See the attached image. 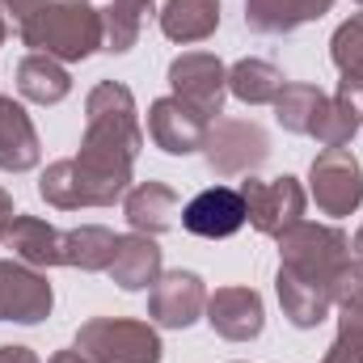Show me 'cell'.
Wrapping results in <instances>:
<instances>
[{"mask_svg": "<svg viewBox=\"0 0 363 363\" xmlns=\"http://www.w3.org/2000/svg\"><path fill=\"white\" fill-rule=\"evenodd\" d=\"M140 144H144V135H140V123H135L131 93L123 85H114V81L97 85L89 93V131H85L81 157L60 161L43 174V182H38L43 199L55 203V207L114 203L127 190L131 161H135Z\"/></svg>", "mask_w": 363, "mask_h": 363, "instance_id": "cell-1", "label": "cell"}, {"mask_svg": "<svg viewBox=\"0 0 363 363\" xmlns=\"http://www.w3.org/2000/svg\"><path fill=\"white\" fill-rule=\"evenodd\" d=\"M21 38H26V47H38L51 60L55 55L60 60H85L101 43V13L89 9L85 0L43 4L38 13H30L21 21Z\"/></svg>", "mask_w": 363, "mask_h": 363, "instance_id": "cell-2", "label": "cell"}, {"mask_svg": "<svg viewBox=\"0 0 363 363\" xmlns=\"http://www.w3.org/2000/svg\"><path fill=\"white\" fill-rule=\"evenodd\" d=\"M283 241V271L304 279V283H317L325 287L330 296L338 291L342 274L351 267V254H347V237L338 228H313V224H296L291 233L279 237Z\"/></svg>", "mask_w": 363, "mask_h": 363, "instance_id": "cell-3", "label": "cell"}, {"mask_svg": "<svg viewBox=\"0 0 363 363\" xmlns=\"http://www.w3.org/2000/svg\"><path fill=\"white\" fill-rule=\"evenodd\" d=\"M77 351H85L93 363H161V342L140 321H110L97 317L81 330Z\"/></svg>", "mask_w": 363, "mask_h": 363, "instance_id": "cell-4", "label": "cell"}, {"mask_svg": "<svg viewBox=\"0 0 363 363\" xmlns=\"http://www.w3.org/2000/svg\"><path fill=\"white\" fill-rule=\"evenodd\" d=\"M241 199H245V211H250L254 228L267 233V237L291 233L304 216V190L296 186V178H274V182L250 178L241 186Z\"/></svg>", "mask_w": 363, "mask_h": 363, "instance_id": "cell-5", "label": "cell"}, {"mask_svg": "<svg viewBox=\"0 0 363 363\" xmlns=\"http://www.w3.org/2000/svg\"><path fill=\"white\" fill-rule=\"evenodd\" d=\"M313 199L325 216H351L363 199L359 161L347 148H325L313 161Z\"/></svg>", "mask_w": 363, "mask_h": 363, "instance_id": "cell-6", "label": "cell"}, {"mask_svg": "<svg viewBox=\"0 0 363 363\" xmlns=\"http://www.w3.org/2000/svg\"><path fill=\"white\" fill-rule=\"evenodd\" d=\"M224 68H220V60L216 55H203V51H190V55H182L174 60V68H169V85L178 93V101H186L190 110H199L203 118H211V114H220V106H224Z\"/></svg>", "mask_w": 363, "mask_h": 363, "instance_id": "cell-7", "label": "cell"}, {"mask_svg": "<svg viewBox=\"0 0 363 363\" xmlns=\"http://www.w3.org/2000/svg\"><path fill=\"white\" fill-rule=\"evenodd\" d=\"M203 148H207V165L216 174H245V169L262 165L271 152L258 123H220L207 131Z\"/></svg>", "mask_w": 363, "mask_h": 363, "instance_id": "cell-8", "label": "cell"}, {"mask_svg": "<svg viewBox=\"0 0 363 363\" xmlns=\"http://www.w3.org/2000/svg\"><path fill=\"white\" fill-rule=\"evenodd\" d=\"M245 220H250L245 199H241V190H228V186H211L182 207V228L194 237H207V241L233 237Z\"/></svg>", "mask_w": 363, "mask_h": 363, "instance_id": "cell-9", "label": "cell"}, {"mask_svg": "<svg viewBox=\"0 0 363 363\" xmlns=\"http://www.w3.org/2000/svg\"><path fill=\"white\" fill-rule=\"evenodd\" d=\"M51 313V283L17 262H0V321L34 325Z\"/></svg>", "mask_w": 363, "mask_h": 363, "instance_id": "cell-10", "label": "cell"}, {"mask_svg": "<svg viewBox=\"0 0 363 363\" xmlns=\"http://www.w3.org/2000/svg\"><path fill=\"white\" fill-rule=\"evenodd\" d=\"M148 131H152V140H157L165 152L186 157V152L203 148V140H207V118H203L199 110H190L186 101H178V97H161V101L152 106V114H148Z\"/></svg>", "mask_w": 363, "mask_h": 363, "instance_id": "cell-11", "label": "cell"}, {"mask_svg": "<svg viewBox=\"0 0 363 363\" xmlns=\"http://www.w3.org/2000/svg\"><path fill=\"white\" fill-rule=\"evenodd\" d=\"M207 304V291H203V279L190 271H169L152 283V317L169 330H186L199 308Z\"/></svg>", "mask_w": 363, "mask_h": 363, "instance_id": "cell-12", "label": "cell"}, {"mask_svg": "<svg viewBox=\"0 0 363 363\" xmlns=\"http://www.w3.org/2000/svg\"><path fill=\"white\" fill-rule=\"evenodd\" d=\"M207 313H211L207 317L211 330L224 334V338H233V342H245V338H254L262 330V300L250 287H224V291H216L211 304H207Z\"/></svg>", "mask_w": 363, "mask_h": 363, "instance_id": "cell-13", "label": "cell"}, {"mask_svg": "<svg viewBox=\"0 0 363 363\" xmlns=\"http://www.w3.org/2000/svg\"><path fill=\"white\" fill-rule=\"evenodd\" d=\"M110 274H114V283L127 287V291L152 287L157 274H161V250H157V241L144 237V233H135V237H118V250H114Z\"/></svg>", "mask_w": 363, "mask_h": 363, "instance_id": "cell-14", "label": "cell"}, {"mask_svg": "<svg viewBox=\"0 0 363 363\" xmlns=\"http://www.w3.org/2000/svg\"><path fill=\"white\" fill-rule=\"evenodd\" d=\"M38 165V135L26 110L13 97H0V169H30Z\"/></svg>", "mask_w": 363, "mask_h": 363, "instance_id": "cell-15", "label": "cell"}, {"mask_svg": "<svg viewBox=\"0 0 363 363\" xmlns=\"http://www.w3.org/2000/svg\"><path fill=\"white\" fill-rule=\"evenodd\" d=\"M4 241L13 245L17 258H26L34 267H64V233H55L51 224H43L34 216H17L9 224Z\"/></svg>", "mask_w": 363, "mask_h": 363, "instance_id": "cell-16", "label": "cell"}, {"mask_svg": "<svg viewBox=\"0 0 363 363\" xmlns=\"http://www.w3.org/2000/svg\"><path fill=\"white\" fill-rule=\"evenodd\" d=\"M174 216H178V194L161 182H144L127 194V220L144 237H157V233L174 228Z\"/></svg>", "mask_w": 363, "mask_h": 363, "instance_id": "cell-17", "label": "cell"}, {"mask_svg": "<svg viewBox=\"0 0 363 363\" xmlns=\"http://www.w3.org/2000/svg\"><path fill=\"white\" fill-rule=\"evenodd\" d=\"M334 0H250L245 4V21L262 34H287L321 13H330Z\"/></svg>", "mask_w": 363, "mask_h": 363, "instance_id": "cell-18", "label": "cell"}, {"mask_svg": "<svg viewBox=\"0 0 363 363\" xmlns=\"http://www.w3.org/2000/svg\"><path fill=\"white\" fill-rule=\"evenodd\" d=\"M216 26H220V0H169L161 13V30L174 43L207 38Z\"/></svg>", "mask_w": 363, "mask_h": 363, "instance_id": "cell-19", "label": "cell"}, {"mask_svg": "<svg viewBox=\"0 0 363 363\" xmlns=\"http://www.w3.org/2000/svg\"><path fill=\"white\" fill-rule=\"evenodd\" d=\"M279 300H283L287 321L300 325V330L317 325V321L330 313V304H334V296H330L325 287L304 283V279H296V274H287V271H279Z\"/></svg>", "mask_w": 363, "mask_h": 363, "instance_id": "cell-20", "label": "cell"}, {"mask_svg": "<svg viewBox=\"0 0 363 363\" xmlns=\"http://www.w3.org/2000/svg\"><path fill=\"white\" fill-rule=\"evenodd\" d=\"M118 250V237L110 228H72L64 233V267H81V271H110Z\"/></svg>", "mask_w": 363, "mask_h": 363, "instance_id": "cell-21", "label": "cell"}, {"mask_svg": "<svg viewBox=\"0 0 363 363\" xmlns=\"http://www.w3.org/2000/svg\"><path fill=\"white\" fill-rule=\"evenodd\" d=\"M17 89L26 93L30 101L51 106V101H64V97H68L72 81H68V72H64L51 55H30V60H21V68H17Z\"/></svg>", "mask_w": 363, "mask_h": 363, "instance_id": "cell-22", "label": "cell"}, {"mask_svg": "<svg viewBox=\"0 0 363 363\" xmlns=\"http://www.w3.org/2000/svg\"><path fill=\"white\" fill-rule=\"evenodd\" d=\"M228 89L237 93L241 101L250 106H262V101H274L279 89H283V72L267 64V60H241L233 72H228Z\"/></svg>", "mask_w": 363, "mask_h": 363, "instance_id": "cell-23", "label": "cell"}, {"mask_svg": "<svg viewBox=\"0 0 363 363\" xmlns=\"http://www.w3.org/2000/svg\"><path fill=\"white\" fill-rule=\"evenodd\" d=\"M334 64L342 72V97L363 89V13H355L338 34H334Z\"/></svg>", "mask_w": 363, "mask_h": 363, "instance_id": "cell-24", "label": "cell"}, {"mask_svg": "<svg viewBox=\"0 0 363 363\" xmlns=\"http://www.w3.org/2000/svg\"><path fill=\"white\" fill-rule=\"evenodd\" d=\"M355 131H359V110L351 106V97L338 93V97H325V101H321V110H317L308 135H317L325 148H342Z\"/></svg>", "mask_w": 363, "mask_h": 363, "instance_id": "cell-25", "label": "cell"}, {"mask_svg": "<svg viewBox=\"0 0 363 363\" xmlns=\"http://www.w3.org/2000/svg\"><path fill=\"white\" fill-rule=\"evenodd\" d=\"M321 101H325V93L317 89V85H283L279 97H274V114H279V123H283L287 131L308 135V131H313V118H317V110H321Z\"/></svg>", "mask_w": 363, "mask_h": 363, "instance_id": "cell-26", "label": "cell"}, {"mask_svg": "<svg viewBox=\"0 0 363 363\" xmlns=\"http://www.w3.org/2000/svg\"><path fill=\"white\" fill-rule=\"evenodd\" d=\"M135 34H140V17H135V13H127V9H118V4H110V9L101 13V43H106V51L123 55V51L135 43Z\"/></svg>", "mask_w": 363, "mask_h": 363, "instance_id": "cell-27", "label": "cell"}, {"mask_svg": "<svg viewBox=\"0 0 363 363\" xmlns=\"http://www.w3.org/2000/svg\"><path fill=\"white\" fill-rule=\"evenodd\" d=\"M43 4H47V0H4V9H13V13H17V17H21V21H26V17H30V13H38V9H43Z\"/></svg>", "mask_w": 363, "mask_h": 363, "instance_id": "cell-28", "label": "cell"}, {"mask_svg": "<svg viewBox=\"0 0 363 363\" xmlns=\"http://www.w3.org/2000/svg\"><path fill=\"white\" fill-rule=\"evenodd\" d=\"M0 363H38L26 347H0Z\"/></svg>", "mask_w": 363, "mask_h": 363, "instance_id": "cell-29", "label": "cell"}, {"mask_svg": "<svg viewBox=\"0 0 363 363\" xmlns=\"http://www.w3.org/2000/svg\"><path fill=\"white\" fill-rule=\"evenodd\" d=\"M9 224H13V199L0 190V237L9 233Z\"/></svg>", "mask_w": 363, "mask_h": 363, "instance_id": "cell-30", "label": "cell"}, {"mask_svg": "<svg viewBox=\"0 0 363 363\" xmlns=\"http://www.w3.org/2000/svg\"><path fill=\"white\" fill-rule=\"evenodd\" d=\"M114 4H118V9H127V13H135V17H140V13H148V4H152V0H114Z\"/></svg>", "mask_w": 363, "mask_h": 363, "instance_id": "cell-31", "label": "cell"}, {"mask_svg": "<svg viewBox=\"0 0 363 363\" xmlns=\"http://www.w3.org/2000/svg\"><path fill=\"white\" fill-rule=\"evenodd\" d=\"M51 363H89V359H85V351H60Z\"/></svg>", "mask_w": 363, "mask_h": 363, "instance_id": "cell-32", "label": "cell"}, {"mask_svg": "<svg viewBox=\"0 0 363 363\" xmlns=\"http://www.w3.org/2000/svg\"><path fill=\"white\" fill-rule=\"evenodd\" d=\"M355 250H359V254H363V233H359V237H355Z\"/></svg>", "mask_w": 363, "mask_h": 363, "instance_id": "cell-33", "label": "cell"}, {"mask_svg": "<svg viewBox=\"0 0 363 363\" xmlns=\"http://www.w3.org/2000/svg\"><path fill=\"white\" fill-rule=\"evenodd\" d=\"M0 43H4V21H0Z\"/></svg>", "mask_w": 363, "mask_h": 363, "instance_id": "cell-34", "label": "cell"}, {"mask_svg": "<svg viewBox=\"0 0 363 363\" xmlns=\"http://www.w3.org/2000/svg\"><path fill=\"white\" fill-rule=\"evenodd\" d=\"M359 262H363V254H359Z\"/></svg>", "mask_w": 363, "mask_h": 363, "instance_id": "cell-35", "label": "cell"}]
</instances>
